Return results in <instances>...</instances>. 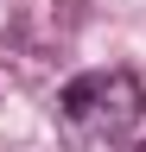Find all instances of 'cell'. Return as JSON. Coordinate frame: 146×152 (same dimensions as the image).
Segmentation results:
<instances>
[{
    "mask_svg": "<svg viewBox=\"0 0 146 152\" xmlns=\"http://www.w3.org/2000/svg\"><path fill=\"white\" fill-rule=\"evenodd\" d=\"M140 108H146L140 76H134V70H108V76H102V102H95L102 127H108V133H127V127L140 121Z\"/></svg>",
    "mask_w": 146,
    "mask_h": 152,
    "instance_id": "obj_1",
    "label": "cell"
},
{
    "mask_svg": "<svg viewBox=\"0 0 146 152\" xmlns=\"http://www.w3.org/2000/svg\"><path fill=\"white\" fill-rule=\"evenodd\" d=\"M95 102H102V76H76V83H64V95H57L64 121H89Z\"/></svg>",
    "mask_w": 146,
    "mask_h": 152,
    "instance_id": "obj_2",
    "label": "cell"
},
{
    "mask_svg": "<svg viewBox=\"0 0 146 152\" xmlns=\"http://www.w3.org/2000/svg\"><path fill=\"white\" fill-rule=\"evenodd\" d=\"M140 152H146V146H140Z\"/></svg>",
    "mask_w": 146,
    "mask_h": 152,
    "instance_id": "obj_3",
    "label": "cell"
}]
</instances>
